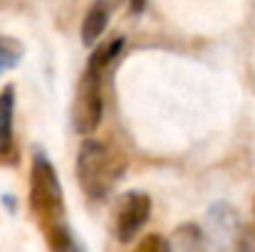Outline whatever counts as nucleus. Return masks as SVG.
Returning a JSON list of instances; mask_svg holds the SVG:
<instances>
[{
	"instance_id": "obj_1",
	"label": "nucleus",
	"mask_w": 255,
	"mask_h": 252,
	"mask_svg": "<svg viewBox=\"0 0 255 252\" xmlns=\"http://www.w3.org/2000/svg\"><path fill=\"white\" fill-rule=\"evenodd\" d=\"M124 170H127V159L117 149L107 146L104 141L94 136H87L80 144L75 173H77L80 188L85 190L87 198L104 200L117 188Z\"/></svg>"
},
{
	"instance_id": "obj_2",
	"label": "nucleus",
	"mask_w": 255,
	"mask_h": 252,
	"mask_svg": "<svg viewBox=\"0 0 255 252\" xmlns=\"http://www.w3.org/2000/svg\"><path fill=\"white\" fill-rule=\"evenodd\" d=\"M30 208L45 225L65 220V193L57 168L40 149L32 154L30 168Z\"/></svg>"
},
{
	"instance_id": "obj_3",
	"label": "nucleus",
	"mask_w": 255,
	"mask_h": 252,
	"mask_svg": "<svg viewBox=\"0 0 255 252\" xmlns=\"http://www.w3.org/2000/svg\"><path fill=\"white\" fill-rule=\"evenodd\" d=\"M102 114H104V96H102V75L89 72L80 77L77 84V94H75V104H72V126L80 136H92L99 124H102Z\"/></svg>"
},
{
	"instance_id": "obj_4",
	"label": "nucleus",
	"mask_w": 255,
	"mask_h": 252,
	"mask_svg": "<svg viewBox=\"0 0 255 252\" xmlns=\"http://www.w3.org/2000/svg\"><path fill=\"white\" fill-rule=\"evenodd\" d=\"M151 215V198L141 190H129L122 195L114 220V238L122 245L134 243V238L141 233V228L149 223Z\"/></svg>"
},
{
	"instance_id": "obj_5",
	"label": "nucleus",
	"mask_w": 255,
	"mask_h": 252,
	"mask_svg": "<svg viewBox=\"0 0 255 252\" xmlns=\"http://www.w3.org/2000/svg\"><path fill=\"white\" fill-rule=\"evenodd\" d=\"M15 149V86L0 91V159H10Z\"/></svg>"
},
{
	"instance_id": "obj_6",
	"label": "nucleus",
	"mask_w": 255,
	"mask_h": 252,
	"mask_svg": "<svg viewBox=\"0 0 255 252\" xmlns=\"http://www.w3.org/2000/svg\"><path fill=\"white\" fill-rule=\"evenodd\" d=\"M109 15H112V10H109V5H107L104 0H94V2L89 5L85 20H82V30H80L82 45L94 47V45L99 42V37L104 35V30H107V25H109Z\"/></svg>"
},
{
	"instance_id": "obj_7",
	"label": "nucleus",
	"mask_w": 255,
	"mask_h": 252,
	"mask_svg": "<svg viewBox=\"0 0 255 252\" xmlns=\"http://www.w3.org/2000/svg\"><path fill=\"white\" fill-rule=\"evenodd\" d=\"M45 238H47V245L52 252H77V240L65 220L45 225Z\"/></svg>"
},
{
	"instance_id": "obj_8",
	"label": "nucleus",
	"mask_w": 255,
	"mask_h": 252,
	"mask_svg": "<svg viewBox=\"0 0 255 252\" xmlns=\"http://www.w3.org/2000/svg\"><path fill=\"white\" fill-rule=\"evenodd\" d=\"M122 47H124V37H114V40H109V42L94 47V52H92V57H89V62H87V70L102 75V72L119 57Z\"/></svg>"
},
{
	"instance_id": "obj_9",
	"label": "nucleus",
	"mask_w": 255,
	"mask_h": 252,
	"mask_svg": "<svg viewBox=\"0 0 255 252\" xmlns=\"http://www.w3.org/2000/svg\"><path fill=\"white\" fill-rule=\"evenodd\" d=\"M131 252H173V248H171V243L164 238V235L149 233V235H144V238L134 245Z\"/></svg>"
},
{
	"instance_id": "obj_10",
	"label": "nucleus",
	"mask_w": 255,
	"mask_h": 252,
	"mask_svg": "<svg viewBox=\"0 0 255 252\" xmlns=\"http://www.w3.org/2000/svg\"><path fill=\"white\" fill-rule=\"evenodd\" d=\"M20 57H22V47L15 40L0 35V65L2 67H15L20 62Z\"/></svg>"
},
{
	"instance_id": "obj_11",
	"label": "nucleus",
	"mask_w": 255,
	"mask_h": 252,
	"mask_svg": "<svg viewBox=\"0 0 255 252\" xmlns=\"http://www.w3.org/2000/svg\"><path fill=\"white\" fill-rule=\"evenodd\" d=\"M236 252H255V228H243L236 238Z\"/></svg>"
},
{
	"instance_id": "obj_12",
	"label": "nucleus",
	"mask_w": 255,
	"mask_h": 252,
	"mask_svg": "<svg viewBox=\"0 0 255 252\" xmlns=\"http://www.w3.org/2000/svg\"><path fill=\"white\" fill-rule=\"evenodd\" d=\"M144 5H146V0H131V12L139 15V12L144 10Z\"/></svg>"
},
{
	"instance_id": "obj_13",
	"label": "nucleus",
	"mask_w": 255,
	"mask_h": 252,
	"mask_svg": "<svg viewBox=\"0 0 255 252\" xmlns=\"http://www.w3.org/2000/svg\"><path fill=\"white\" fill-rule=\"evenodd\" d=\"M0 70H2V65H0Z\"/></svg>"
}]
</instances>
